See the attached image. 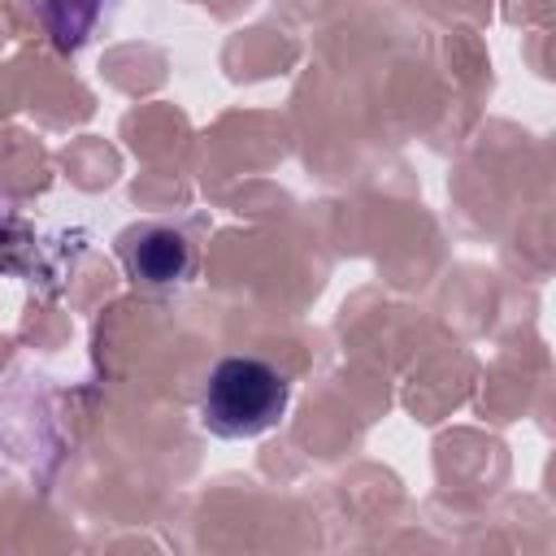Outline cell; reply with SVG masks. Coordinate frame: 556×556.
I'll return each instance as SVG.
<instances>
[{
    "label": "cell",
    "instance_id": "6da1fadb",
    "mask_svg": "<svg viewBox=\"0 0 556 556\" xmlns=\"http://www.w3.org/2000/svg\"><path fill=\"white\" fill-rule=\"evenodd\" d=\"M291 400V382L261 356H226L213 365L204 395H200V421L217 439H256L269 426L282 421Z\"/></svg>",
    "mask_w": 556,
    "mask_h": 556
},
{
    "label": "cell",
    "instance_id": "7a4b0ae2",
    "mask_svg": "<svg viewBox=\"0 0 556 556\" xmlns=\"http://www.w3.org/2000/svg\"><path fill=\"white\" fill-rule=\"evenodd\" d=\"M117 256H122L126 274L143 287H174L195 269L191 239L178 226H165V222H143V226L122 230Z\"/></svg>",
    "mask_w": 556,
    "mask_h": 556
},
{
    "label": "cell",
    "instance_id": "3957f363",
    "mask_svg": "<svg viewBox=\"0 0 556 556\" xmlns=\"http://www.w3.org/2000/svg\"><path fill=\"white\" fill-rule=\"evenodd\" d=\"M39 13H43V22H48L56 48L74 52V48H83V43L96 35V26L109 17V0H39Z\"/></svg>",
    "mask_w": 556,
    "mask_h": 556
}]
</instances>
